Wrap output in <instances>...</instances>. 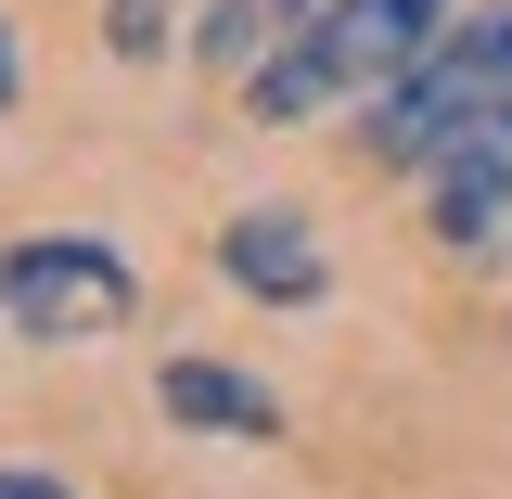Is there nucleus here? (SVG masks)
Wrapping results in <instances>:
<instances>
[{
  "label": "nucleus",
  "mask_w": 512,
  "mask_h": 499,
  "mask_svg": "<svg viewBox=\"0 0 512 499\" xmlns=\"http://www.w3.org/2000/svg\"><path fill=\"white\" fill-rule=\"evenodd\" d=\"M218 269H231L244 295H269V308H308L320 295V244H308V218H282V205H269V218H231V231H218Z\"/></svg>",
  "instance_id": "20e7f679"
},
{
  "label": "nucleus",
  "mask_w": 512,
  "mask_h": 499,
  "mask_svg": "<svg viewBox=\"0 0 512 499\" xmlns=\"http://www.w3.org/2000/svg\"><path fill=\"white\" fill-rule=\"evenodd\" d=\"M256 13H295V26H308V13H320V0H231V13H218V39H244V26H256Z\"/></svg>",
  "instance_id": "423d86ee"
},
{
  "label": "nucleus",
  "mask_w": 512,
  "mask_h": 499,
  "mask_svg": "<svg viewBox=\"0 0 512 499\" xmlns=\"http://www.w3.org/2000/svg\"><path fill=\"white\" fill-rule=\"evenodd\" d=\"M0 499H77V487H52V474H0Z\"/></svg>",
  "instance_id": "0eeeda50"
},
{
  "label": "nucleus",
  "mask_w": 512,
  "mask_h": 499,
  "mask_svg": "<svg viewBox=\"0 0 512 499\" xmlns=\"http://www.w3.org/2000/svg\"><path fill=\"white\" fill-rule=\"evenodd\" d=\"M436 39H448V0H320L244 90H256V116L295 128V116H320V103H372V90H397Z\"/></svg>",
  "instance_id": "f257e3e1"
},
{
  "label": "nucleus",
  "mask_w": 512,
  "mask_h": 499,
  "mask_svg": "<svg viewBox=\"0 0 512 499\" xmlns=\"http://www.w3.org/2000/svg\"><path fill=\"white\" fill-rule=\"evenodd\" d=\"M154 397H167V410H180L192 436H282V397H269V384H244V372H218V359H167V372H154Z\"/></svg>",
  "instance_id": "39448f33"
},
{
  "label": "nucleus",
  "mask_w": 512,
  "mask_h": 499,
  "mask_svg": "<svg viewBox=\"0 0 512 499\" xmlns=\"http://www.w3.org/2000/svg\"><path fill=\"white\" fill-rule=\"evenodd\" d=\"M0 103H13V39H0Z\"/></svg>",
  "instance_id": "6e6552de"
},
{
  "label": "nucleus",
  "mask_w": 512,
  "mask_h": 499,
  "mask_svg": "<svg viewBox=\"0 0 512 499\" xmlns=\"http://www.w3.org/2000/svg\"><path fill=\"white\" fill-rule=\"evenodd\" d=\"M0 308H13V333H39V346H77V333L128 320V269L90 231H39V244L0 256Z\"/></svg>",
  "instance_id": "7ed1b4c3"
},
{
  "label": "nucleus",
  "mask_w": 512,
  "mask_h": 499,
  "mask_svg": "<svg viewBox=\"0 0 512 499\" xmlns=\"http://www.w3.org/2000/svg\"><path fill=\"white\" fill-rule=\"evenodd\" d=\"M500 103H512V0H500V13H474V26H448L397 90H372L359 141H372V167H410V180H423L448 141H461V128H487Z\"/></svg>",
  "instance_id": "f03ea898"
}]
</instances>
